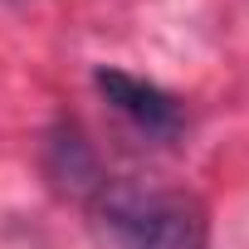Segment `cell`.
<instances>
[{"instance_id":"obj_1","label":"cell","mask_w":249,"mask_h":249,"mask_svg":"<svg viewBox=\"0 0 249 249\" xmlns=\"http://www.w3.org/2000/svg\"><path fill=\"white\" fill-rule=\"evenodd\" d=\"M88 205L107 249H210V215L181 186L103 176Z\"/></svg>"},{"instance_id":"obj_2","label":"cell","mask_w":249,"mask_h":249,"mask_svg":"<svg viewBox=\"0 0 249 249\" xmlns=\"http://www.w3.org/2000/svg\"><path fill=\"white\" fill-rule=\"evenodd\" d=\"M93 83H98V93L127 117L137 132H147V137H157V142L181 137L186 112H181V103H176L166 88H157V83H147V78H137V73H127V69H98Z\"/></svg>"}]
</instances>
